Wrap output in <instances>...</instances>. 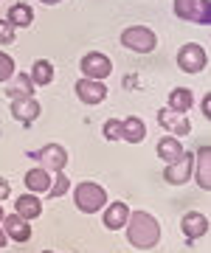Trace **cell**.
<instances>
[{"mask_svg":"<svg viewBox=\"0 0 211 253\" xmlns=\"http://www.w3.org/2000/svg\"><path fill=\"white\" fill-rule=\"evenodd\" d=\"M127 239L132 248L138 251H149V248H155L161 242V225H158V219L147 211H129L127 217Z\"/></svg>","mask_w":211,"mask_h":253,"instance_id":"1","label":"cell"},{"mask_svg":"<svg viewBox=\"0 0 211 253\" xmlns=\"http://www.w3.org/2000/svg\"><path fill=\"white\" fill-rule=\"evenodd\" d=\"M74 203L84 214H96V211H101V208L107 206V191L101 189L99 183L84 180L74 189Z\"/></svg>","mask_w":211,"mask_h":253,"instance_id":"2","label":"cell"},{"mask_svg":"<svg viewBox=\"0 0 211 253\" xmlns=\"http://www.w3.org/2000/svg\"><path fill=\"white\" fill-rule=\"evenodd\" d=\"M174 14L180 20L197 23V26H209L211 6H209V0H174Z\"/></svg>","mask_w":211,"mask_h":253,"instance_id":"3","label":"cell"},{"mask_svg":"<svg viewBox=\"0 0 211 253\" xmlns=\"http://www.w3.org/2000/svg\"><path fill=\"white\" fill-rule=\"evenodd\" d=\"M121 45L129 51H138V54H149V51H155L158 40L147 26H132L121 34Z\"/></svg>","mask_w":211,"mask_h":253,"instance_id":"4","label":"cell"},{"mask_svg":"<svg viewBox=\"0 0 211 253\" xmlns=\"http://www.w3.org/2000/svg\"><path fill=\"white\" fill-rule=\"evenodd\" d=\"M177 65H180V71H186V73H200L203 68L209 65V56H206L203 45L189 42V45H183L177 51Z\"/></svg>","mask_w":211,"mask_h":253,"instance_id":"5","label":"cell"},{"mask_svg":"<svg viewBox=\"0 0 211 253\" xmlns=\"http://www.w3.org/2000/svg\"><path fill=\"white\" fill-rule=\"evenodd\" d=\"M194 172V155L183 152L174 163H166V172H164V180L172 183V186H183Z\"/></svg>","mask_w":211,"mask_h":253,"instance_id":"6","label":"cell"},{"mask_svg":"<svg viewBox=\"0 0 211 253\" xmlns=\"http://www.w3.org/2000/svg\"><path fill=\"white\" fill-rule=\"evenodd\" d=\"M31 158L42 163V169H45V172H62L65 163H68V152H65V149H62L59 144H48V146H42L40 152H31Z\"/></svg>","mask_w":211,"mask_h":253,"instance_id":"7","label":"cell"},{"mask_svg":"<svg viewBox=\"0 0 211 253\" xmlns=\"http://www.w3.org/2000/svg\"><path fill=\"white\" fill-rule=\"evenodd\" d=\"M82 73L87 76V79H107L113 73V62L107 59L104 54H99V51H90V54L82 56Z\"/></svg>","mask_w":211,"mask_h":253,"instance_id":"8","label":"cell"},{"mask_svg":"<svg viewBox=\"0 0 211 253\" xmlns=\"http://www.w3.org/2000/svg\"><path fill=\"white\" fill-rule=\"evenodd\" d=\"M76 96H79V101H84V104H101V101L107 99V87L101 84L99 79H79L76 82Z\"/></svg>","mask_w":211,"mask_h":253,"instance_id":"9","label":"cell"},{"mask_svg":"<svg viewBox=\"0 0 211 253\" xmlns=\"http://www.w3.org/2000/svg\"><path fill=\"white\" fill-rule=\"evenodd\" d=\"M180 228H183L186 239L194 242V239H200V236L209 234V217L200 214V211H189V214H183V219H180Z\"/></svg>","mask_w":211,"mask_h":253,"instance_id":"10","label":"cell"},{"mask_svg":"<svg viewBox=\"0 0 211 253\" xmlns=\"http://www.w3.org/2000/svg\"><path fill=\"white\" fill-rule=\"evenodd\" d=\"M158 124L164 126V129H169L172 135H189V132H192L189 118H186L183 113H174V110H169V107L158 113Z\"/></svg>","mask_w":211,"mask_h":253,"instance_id":"11","label":"cell"},{"mask_svg":"<svg viewBox=\"0 0 211 253\" xmlns=\"http://www.w3.org/2000/svg\"><path fill=\"white\" fill-rule=\"evenodd\" d=\"M3 231H6V236L9 239H14V242H28L31 239V225H28V219H23L20 214H9V217H3Z\"/></svg>","mask_w":211,"mask_h":253,"instance_id":"12","label":"cell"},{"mask_svg":"<svg viewBox=\"0 0 211 253\" xmlns=\"http://www.w3.org/2000/svg\"><path fill=\"white\" fill-rule=\"evenodd\" d=\"M194 172H197V183L200 189L211 191V146H200L197 149V158H194Z\"/></svg>","mask_w":211,"mask_h":253,"instance_id":"13","label":"cell"},{"mask_svg":"<svg viewBox=\"0 0 211 253\" xmlns=\"http://www.w3.org/2000/svg\"><path fill=\"white\" fill-rule=\"evenodd\" d=\"M11 113H14L17 121L31 124V121L40 116V104L34 101V96H26V99H11Z\"/></svg>","mask_w":211,"mask_h":253,"instance_id":"14","label":"cell"},{"mask_svg":"<svg viewBox=\"0 0 211 253\" xmlns=\"http://www.w3.org/2000/svg\"><path fill=\"white\" fill-rule=\"evenodd\" d=\"M127 217H129L127 203H110L104 208V228L107 231H119V228L127 225Z\"/></svg>","mask_w":211,"mask_h":253,"instance_id":"15","label":"cell"},{"mask_svg":"<svg viewBox=\"0 0 211 253\" xmlns=\"http://www.w3.org/2000/svg\"><path fill=\"white\" fill-rule=\"evenodd\" d=\"M14 214H20L23 219H37L40 214H42V200L37 197V194H23V197H17V203H14Z\"/></svg>","mask_w":211,"mask_h":253,"instance_id":"16","label":"cell"},{"mask_svg":"<svg viewBox=\"0 0 211 253\" xmlns=\"http://www.w3.org/2000/svg\"><path fill=\"white\" fill-rule=\"evenodd\" d=\"M121 138L129 141V144H141V141L147 138V124H144L138 116L124 118V121H121Z\"/></svg>","mask_w":211,"mask_h":253,"instance_id":"17","label":"cell"},{"mask_svg":"<svg viewBox=\"0 0 211 253\" xmlns=\"http://www.w3.org/2000/svg\"><path fill=\"white\" fill-rule=\"evenodd\" d=\"M183 144H180V138L177 135H166L158 141V155H161V161L164 163H174L180 155H183Z\"/></svg>","mask_w":211,"mask_h":253,"instance_id":"18","label":"cell"},{"mask_svg":"<svg viewBox=\"0 0 211 253\" xmlns=\"http://www.w3.org/2000/svg\"><path fill=\"white\" fill-rule=\"evenodd\" d=\"M26 189L31 191V194H45L48 189H51V172H45V169H31V172H26Z\"/></svg>","mask_w":211,"mask_h":253,"instance_id":"19","label":"cell"},{"mask_svg":"<svg viewBox=\"0 0 211 253\" xmlns=\"http://www.w3.org/2000/svg\"><path fill=\"white\" fill-rule=\"evenodd\" d=\"M6 96H9V99H26V96H34V82H31V76L14 71V76H11V87L6 90Z\"/></svg>","mask_w":211,"mask_h":253,"instance_id":"20","label":"cell"},{"mask_svg":"<svg viewBox=\"0 0 211 253\" xmlns=\"http://www.w3.org/2000/svg\"><path fill=\"white\" fill-rule=\"evenodd\" d=\"M194 104V96L189 87H174L172 93H169V110H174V113H189V107Z\"/></svg>","mask_w":211,"mask_h":253,"instance_id":"21","label":"cell"},{"mask_svg":"<svg viewBox=\"0 0 211 253\" xmlns=\"http://www.w3.org/2000/svg\"><path fill=\"white\" fill-rule=\"evenodd\" d=\"M14 28H28L31 23H34V11H31V6H26V3H14L9 9V17H6Z\"/></svg>","mask_w":211,"mask_h":253,"instance_id":"22","label":"cell"},{"mask_svg":"<svg viewBox=\"0 0 211 253\" xmlns=\"http://www.w3.org/2000/svg\"><path fill=\"white\" fill-rule=\"evenodd\" d=\"M51 79H54V65L48 59H37L34 68H31V82L34 84H48Z\"/></svg>","mask_w":211,"mask_h":253,"instance_id":"23","label":"cell"},{"mask_svg":"<svg viewBox=\"0 0 211 253\" xmlns=\"http://www.w3.org/2000/svg\"><path fill=\"white\" fill-rule=\"evenodd\" d=\"M68 189H71V180H68V177H65L62 172H56V177L51 180V189H48L45 194H48L51 200H56V197H62V194H65Z\"/></svg>","mask_w":211,"mask_h":253,"instance_id":"24","label":"cell"},{"mask_svg":"<svg viewBox=\"0 0 211 253\" xmlns=\"http://www.w3.org/2000/svg\"><path fill=\"white\" fill-rule=\"evenodd\" d=\"M14 76V59L0 51V82H9Z\"/></svg>","mask_w":211,"mask_h":253,"instance_id":"25","label":"cell"},{"mask_svg":"<svg viewBox=\"0 0 211 253\" xmlns=\"http://www.w3.org/2000/svg\"><path fill=\"white\" fill-rule=\"evenodd\" d=\"M104 138H107V141H119L121 138V121H116V118L104 121Z\"/></svg>","mask_w":211,"mask_h":253,"instance_id":"26","label":"cell"},{"mask_svg":"<svg viewBox=\"0 0 211 253\" xmlns=\"http://www.w3.org/2000/svg\"><path fill=\"white\" fill-rule=\"evenodd\" d=\"M0 42H3V45L14 42V26H11L9 20H0Z\"/></svg>","mask_w":211,"mask_h":253,"instance_id":"27","label":"cell"},{"mask_svg":"<svg viewBox=\"0 0 211 253\" xmlns=\"http://www.w3.org/2000/svg\"><path fill=\"white\" fill-rule=\"evenodd\" d=\"M9 194H11V186H9L6 180H3V177H0V200H6Z\"/></svg>","mask_w":211,"mask_h":253,"instance_id":"28","label":"cell"},{"mask_svg":"<svg viewBox=\"0 0 211 253\" xmlns=\"http://www.w3.org/2000/svg\"><path fill=\"white\" fill-rule=\"evenodd\" d=\"M203 116L211 118V96L206 93V99H203Z\"/></svg>","mask_w":211,"mask_h":253,"instance_id":"29","label":"cell"},{"mask_svg":"<svg viewBox=\"0 0 211 253\" xmlns=\"http://www.w3.org/2000/svg\"><path fill=\"white\" fill-rule=\"evenodd\" d=\"M9 245V236H6V231H3V225H0V248H6Z\"/></svg>","mask_w":211,"mask_h":253,"instance_id":"30","label":"cell"},{"mask_svg":"<svg viewBox=\"0 0 211 253\" xmlns=\"http://www.w3.org/2000/svg\"><path fill=\"white\" fill-rule=\"evenodd\" d=\"M3 217H6V214H3V206H0V222H3Z\"/></svg>","mask_w":211,"mask_h":253,"instance_id":"31","label":"cell"},{"mask_svg":"<svg viewBox=\"0 0 211 253\" xmlns=\"http://www.w3.org/2000/svg\"><path fill=\"white\" fill-rule=\"evenodd\" d=\"M42 3H59V0H42Z\"/></svg>","mask_w":211,"mask_h":253,"instance_id":"32","label":"cell"},{"mask_svg":"<svg viewBox=\"0 0 211 253\" xmlns=\"http://www.w3.org/2000/svg\"><path fill=\"white\" fill-rule=\"evenodd\" d=\"M42 253H54V251H42Z\"/></svg>","mask_w":211,"mask_h":253,"instance_id":"33","label":"cell"}]
</instances>
